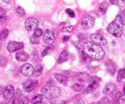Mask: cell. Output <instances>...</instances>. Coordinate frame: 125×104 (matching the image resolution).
I'll list each match as a JSON object with an SVG mask.
<instances>
[{
  "label": "cell",
  "mask_w": 125,
  "mask_h": 104,
  "mask_svg": "<svg viewBox=\"0 0 125 104\" xmlns=\"http://www.w3.org/2000/svg\"><path fill=\"white\" fill-rule=\"evenodd\" d=\"M84 51L90 58L100 60L104 56V51L98 45L90 42H86L83 45Z\"/></svg>",
  "instance_id": "6da1fadb"
},
{
  "label": "cell",
  "mask_w": 125,
  "mask_h": 104,
  "mask_svg": "<svg viewBox=\"0 0 125 104\" xmlns=\"http://www.w3.org/2000/svg\"><path fill=\"white\" fill-rule=\"evenodd\" d=\"M107 31L115 37L122 36L123 33V23L120 15H117L114 20L109 24Z\"/></svg>",
  "instance_id": "7a4b0ae2"
},
{
  "label": "cell",
  "mask_w": 125,
  "mask_h": 104,
  "mask_svg": "<svg viewBox=\"0 0 125 104\" xmlns=\"http://www.w3.org/2000/svg\"><path fill=\"white\" fill-rule=\"evenodd\" d=\"M42 94L48 99L57 98L61 95V90L55 86H45L41 89Z\"/></svg>",
  "instance_id": "3957f363"
},
{
  "label": "cell",
  "mask_w": 125,
  "mask_h": 104,
  "mask_svg": "<svg viewBox=\"0 0 125 104\" xmlns=\"http://www.w3.org/2000/svg\"><path fill=\"white\" fill-rule=\"evenodd\" d=\"M43 40L45 44L51 45L54 42L55 36L54 33L50 30H45L43 34Z\"/></svg>",
  "instance_id": "277c9868"
},
{
  "label": "cell",
  "mask_w": 125,
  "mask_h": 104,
  "mask_svg": "<svg viewBox=\"0 0 125 104\" xmlns=\"http://www.w3.org/2000/svg\"><path fill=\"white\" fill-rule=\"evenodd\" d=\"M90 39L93 43L96 45H104L107 43L106 39L102 36L101 35L98 34H93L90 35Z\"/></svg>",
  "instance_id": "5b68a950"
},
{
  "label": "cell",
  "mask_w": 125,
  "mask_h": 104,
  "mask_svg": "<svg viewBox=\"0 0 125 104\" xmlns=\"http://www.w3.org/2000/svg\"><path fill=\"white\" fill-rule=\"evenodd\" d=\"M39 81L37 80H30L26 81L23 84V86L26 92H31L35 87L37 86Z\"/></svg>",
  "instance_id": "8992f818"
},
{
  "label": "cell",
  "mask_w": 125,
  "mask_h": 104,
  "mask_svg": "<svg viewBox=\"0 0 125 104\" xmlns=\"http://www.w3.org/2000/svg\"><path fill=\"white\" fill-rule=\"evenodd\" d=\"M95 23V18L91 16H86L83 19L81 25L84 29H89L94 26Z\"/></svg>",
  "instance_id": "52a82bcc"
},
{
  "label": "cell",
  "mask_w": 125,
  "mask_h": 104,
  "mask_svg": "<svg viewBox=\"0 0 125 104\" xmlns=\"http://www.w3.org/2000/svg\"><path fill=\"white\" fill-rule=\"evenodd\" d=\"M34 67L31 64H25L21 67V73L26 77H31L34 74Z\"/></svg>",
  "instance_id": "ba28073f"
},
{
  "label": "cell",
  "mask_w": 125,
  "mask_h": 104,
  "mask_svg": "<svg viewBox=\"0 0 125 104\" xmlns=\"http://www.w3.org/2000/svg\"><path fill=\"white\" fill-rule=\"evenodd\" d=\"M24 45L21 42H17L15 41H10L7 45V50L9 52H14L22 48Z\"/></svg>",
  "instance_id": "9c48e42d"
},
{
  "label": "cell",
  "mask_w": 125,
  "mask_h": 104,
  "mask_svg": "<svg viewBox=\"0 0 125 104\" xmlns=\"http://www.w3.org/2000/svg\"><path fill=\"white\" fill-rule=\"evenodd\" d=\"M38 24V22L36 19L34 18H29L27 19L25 22L26 29L29 31L34 30L35 29Z\"/></svg>",
  "instance_id": "30bf717a"
},
{
  "label": "cell",
  "mask_w": 125,
  "mask_h": 104,
  "mask_svg": "<svg viewBox=\"0 0 125 104\" xmlns=\"http://www.w3.org/2000/svg\"><path fill=\"white\" fill-rule=\"evenodd\" d=\"M116 86L112 83H107L104 87L103 90L104 94L107 95H111L115 93L116 91Z\"/></svg>",
  "instance_id": "8fae6325"
},
{
  "label": "cell",
  "mask_w": 125,
  "mask_h": 104,
  "mask_svg": "<svg viewBox=\"0 0 125 104\" xmlns=\"http://www.w3.org/2000/svg\"><path fill=\"white\" fill-rule=\"evenodd\" d=\"M15 94L14 88L12 85H8L5 88L4 92V97L6 99H11Z\"/></svg>",
  "instance_id": "7c38bea8"
},
{
  "label": "cell",
  "mask_w": 125,
  "mask_h": 104,
  "mask_svg": "<svg viewBox=\"0 0 125 104\" xmlns=\"http://www.w3.org/2000/svg\"><path fill=\"white\" fill-rule=\"evenodd\" d=\"M106 66L107 71L111 73V75H114L116 72V69H117V66L111 60L106 62Z\"/></svg>",
  "instance_id": "4fadbf2b"
},
{
  "label": "cell",
  "mask_w": 125,
  "mask_h": 104,
  "mask_svg": "<svg viewBox=\"0 0 125 104\" xmlns=\"http://www.w3.org/2000/svg\"><path fill=\"white\" fill-rule=\"evenodd\" d=\"M15 58L18 61L24 62V61L28 60V59L29 58V55H28V53L24 51H20V52H18L16 54Z\"/></svg>",
  "instance_id": "5bb4252c"
},
{
  "label": "cell",
  "mask_w": 125,
  "mask_h": 104,
  "mask_svg": "<svg viewBox=\"0 0 125 104\" xmlns=\"http://www.w3.org/2000/svg\"><path fill=\"white\" fill-rule=\"evenodd\" d=\"M99 87L98 83H92L90 84V85L88 86L87 87L85 88L83 91V93L84 94H89V93L92 92L95 90H96Z\"/></svg>",
  "instance_id": "9a60e30c"
},
{
  "label": "cell",
  "mask_w": 125,
  "mask_h": 104,
  "mask_svg": "<svg viewBox=\"0 0 125 104\" xmlns=\"http://www.w3.org/2000/svg\"><path fill=\"white\" fill-rule=\"evenodd\" d=\"M68 57H69L68 51L67 50H63L62 53L61 54V55H60L59 58L58 59V62L59 64H61L63 62H65L68 60Z\"/></svg>",
  "instance_id": "2e32d148"
},
{
  "label": "cell",
  "mask_w": 125,
  "mask_h": 104,
  "mask_svg": "<svg viewBox=\"0 0 125 104\" xmlns=\"http://www.w3.org/2000/svg\"><path fill=\"white\" fill-rule=\"evenodd\" d=\"M55 78L60 83L63 85H66L68 83V78H67V77L62 74H60V73L55 74Z\"/></svg>",
  "instance_id": "e0dca14e"
},
{
  "label": "cell",
  "mask_w": 125,
  "mask_h": 104,
  "mask_svg": "<svg viewBox=\"0 0 125 104\" xmlns=\"http://www.w3.org/2000/svg\"><path fill=\"white\" fill-rule=\"evenodd\" d=\"M54 49L55 47L54 45H49V46H46V47L45 48V49L43 50L42 55V56L43 57V56H46V55H50V54H51L52 53H53V51H54Z\"/></svg>",
  "instance_id": "ac0fdd59"
},
{
  "label": "cell",
  "mask_w": 125,
  "mask_h": 104,
  "mask_svg": "<svg viewBox=\"0 0 125 104\" xmlns=\"http://www.w3.org/2000/svg\"><path fill=\"white\" fill-rule=\"evenodd\" d=\"M43 70V67L42 65L39 64L35 67V68L34 69V74L33 75L35 76V77H38V76L40 75L42 73Z\"/></svg>",
  "instance_id": "d6986e66"
},
{
  "label": "cell",
  "mask_w": 125,
  "mask_h": 104,
  "mask_svg": "<svg viewBox=\"0 0 125 104\" xmlns=\"http://www.w3.org/2000/svg\"><path fill=\"white\" fill-rule=\"evenodd\" d=\"M84 87V84H79V83H74L73 86H72V89L73 91L75 92H79L81 91L83 89Z\"/></svg>",
  "instance_id": "ffe728a7"
},
{
  "label": "cell",
  "mask_w": 125,
  "mask_h": 104,
  "mask_svg": "<svg viewBox=\"0 0 125 104\" xmlns=\"http://www.w3.org/2000/svg\"><path fill=\"white\" fill-rule=\"evenodd\" d=\"M124 78H125V68L119 70L117 75V80L118 82H121Z\"/></svg>",
  "instance_id": "44dd1931"
},
{
  "label": "cell",
  "mask_w": 125,
  "mask_h": 104,
  "mask_svg": "<svg viewBox=\"0 0 125 104\" xmlns=\"http://www.w3.org/2000/svg\"><path fill=\"white\" fill-rule=\"evenodd\" d=\"M81 58L83 59V61H84L85 62H91L92 58H90L86 53H85L84 51H82L81 53Z\"/></svg>",
  "instance_id": "7402d4cb"
},
{
  "label": "cell",
  "mask_w": 125,
  "mask_h": 104,
  "mask_svg": "<svg viewBox=\"0 0 125 104\" xmlns=\"http://www.w3.org/2000/svg\"><path fill=\"white\" fill-rule=\"evenodd\" d=\"M9 31L7 29H4L2 31L0 32V40H4L6 39L8 35Z\"/></svg>",
  "instance_id": "603a6c76"
},
{
  "label": "cell",
  "mask_w": 125,
  "mask_h": 104,
  "mask_svg": "<svg viewBox=\"0 0 125 104\" xmlns=\"http://www.w3.org/2000/svg\"><path fill=\"white\" fill-rule=\"evenodd\" d=\"M107 7H108V4L107 2H104L103 3L101 6L99 7V11L103 13V14H104L106 13V11H107Z\"/></svg>",
  "instance_id": "cb8c5ba5"
},
{
  "label": "cell",
  "mask_w": 125,
  "mask_h": 104,
  "mask_svg": "<svg viewBox=\"0 0 125 104\" xmlns=\"http://www.w3.org/2000/svg\"><path fill=\"white\" fill-rule=\"evenodd\" d=\"M42 95H41V94H38V95H37L36 96L33 98V99L32 100V103H33V104H36V103L40 102L42 100Z\"/></svg>",
  "instance_id": "d4e9b609"
},
{
  "label": "cell",
  "mask_w": 125,
  "mask_h": 104,
  "mask_svg": "<svg viewBox=\"0 0 125 104\" xmlns=\"http://www.w3.org/2000/svg\"><path fill=\"white\" fill-rule=\"evenodd\" d=\"M98 104H111V101L108 98L104 97L98 102Z\"/></svg>",
  "instance_id": "484cf974"
},
{
  "label": "cell",
  "mask_w": 125,
  "mask_h": 104,
  "mask_svg": "<svg viewBox=\"0 0 125 104\" xmlns=\"http://www.w3.org/2000/svg\"><path fill=\"white\" fill-rule=\"evenodd\" d=\"M28 102H29V98L26 96H24L18 100V104H28Z\"/></svg>",
  "instance_id": "4316f807"
},
{
  "label": "cell",
  "mask_w": 125,
  "mask_h": 104,
  "mask_svg": "<svg viewBox=\"0 0 125 104\" xmlns=\"http://www.w3.org/2000/svg\"><path fill=\"white\" fill-rule=\"evenodd\" d=\"M74 29V26H70L68 27H64V28H62V31L63 33H70Z\"/></svg>",
  "instance_id": "83f0119b"
},
{
  "label": "cell",
  "mask_w": 125,
  "mask_h": 104,
  "mask_svg": "<svg viewBox=\"0 0 125 104\" xmlns=\"http://www.w3.org/2000/svg\"><path fill=\"white\" fill-rule=\"evenodd\" d=\"M6 59L4 56H0V67H4L6 65Z\"/></svg>",
  "instance_id": "f1b7e54d"
},
{
  "label": "cell",
  "mask_w": 125,
  "mask_h": 104,
  "mask_svg": "<svg viewBox=\"0 0 125 104\" xmlns=\"http://www.w3.org/2000/svg\"><path fill=\"white\" fill-rule=\"evenodd\" d=\"M17 12L20 16H23L25 15V11H24V10L23 9V7H20V6L17 8Z\"/></svg>",
  "instance_id": "f546056e"
},
{
  "label": "cell",
  "mask_w": 125,
  "mask_h": 104,
  "mask_svg": "<svg viewBox=\"0 0 125 104\" xmlns=\"http://www.w3.org/2000/svg\"><path fill=\"white\" fill-rule=\"evenodd\" d=\"M31 42L32 44H39V40L38 37L34 36V35H32L31 37Z\"/></svg>",
  "instance_id": "4dcf8cb0"
},
{
  "label": "cell",
  "mask_w": 125,
  "mask_h": 104,
  "mask_svg": "<svg viewBox=\"0 0 125 104\" xmlns=\"http://www.w3.org/2000/svg\"><path fill=\"white\" fill-rule=\"evenodd\" d=\"M42 34H43V31H42V29H37L36 30L34 31V36L37 37H39L41 36Z\"/></svg>",
  "instance_id": "1f68e13d"
},
{
  "label": "cell",
  "mask_w": 125,
  "mask_h": 104,
  "mask_svg": "<svg viewBox=\"0 0 125 104\" xmlns=\"http://www.w3.org/2000/svg\"><path fill=\"white\" fill-rule=\"evenodd\" d=\"M65 11H66V13H67L70 17H72V18H74V17H75V13H74V11H72V10L70 9H68L66 10Z\"/></svg>",
  "instance_id": "d6a6232c"
},
{
  "label": "cell",
  "mask_w": 125,
  "mask_h": 104,
  "mask_svg": "<svg viewBox=\"0 0 125 104\" xmlns=\"http://www.w3.org/2000/svg\"><path fill=\"white\" fill-rule=\"evenodd\" d=\"M21 95H22V92L20 89H17V90H16V91L15 92L14 95H15V98H16V99L20 98L21 96Z\"/></svg>",
  "instance_id": "836d02e7"
},
{
  "label": "cell",
  "mask_w": 125,
  "mask_h": 104,
  "mask_svg": "<svg viewBox=\"0 0 125 104\" xmlns=\"http://www.w3.org/2000/svg\"><path fill=\"white\" fill-rule=\"evenodd\" d=\"M90 81H92V83H98L99 82L101 81V79L100 78H98V77H96V76H94V77H92V78H90Z\"/></svg>",
  "instance_id": "e575fe53"
},
{
  "label": "cell",
  "mask_w": 125,
  "mask_h": 104,
  "mask_svg": "<svg viewBox=\"0 0 125 104\" xmlns=\"http://www.w3.org/2000/svg\"><path fill=\"white\" fill-rule=\"evenodd\" d=\"M121 95H122V94H121V93L120 92H118L116 94L115 97L114 98V104H117V102H118V100H119V98L120 97Z\"/></svg>",
  "instance_id": "d590c367"
},
{
  "label": "cell",
  "mask_w": 125,
  "mask_h": 104,
  "mask_svg": "<svg viewBox=\"0 0 125 104\" xmlns=\"http://www.w3.org/2000/svg\"><path fill=\"white\" fill-rule=\"evenodd\" d=\"M73 44H74V46H76V48L77 49H78V51L81 53L83 51V50H82V47L81 46V45L79 44V42H73Z\"/></svg>",
  "instance_id": "8d00e7d4"
},
{
  "label": "cell",
  "mask_w": 125,
  "mask_h": 104,
  "mask_svg": "<svg viewBox=\"0 0 125 104\" xmlns=\"http://www.w3.org/2000/svg\"><path fill=\"white\" fill-rule=\"evenodd\" d=\"M118 104H125V95L123 94L120 96L118 100Z\"/></svg>",
  "instance_id": "74e56055"
},
{
  "label": "cell",
  "mask_w": 125,
  "mask_h": 104,
  "mask_svg": "<svg viewBox=\"0 0 125 104\" xmlns=\"http://www.w3.org/2000/svg\"><path fill=\"white\" fill-rule=\"evenodd\" d=\"M78 39H79V41L81 42H84V40H85V36L84 34H82V33H79V34H78Z\"/></svg>",
  "instance_id": "f35d334b"
},
{
  "label": "cell",
  "mask_w": 125,
  "mask_h": 104,
  "mask_svg": "<svg viewBox=\"0 0 125 104\" xmlns=\"http://www.w3.org/2000/svg\"><path fill=\"white\" fill-rule=\"evenodd\" d=\"M121 14L122 15H120V17L122 18V21H123V23L125 24V9H122V12H121Z\"/></svg>",
  "instance_id": "ab89813d"
},
{
  "label": "cell",
  "mask_w": 125,
  "mask_h": 104,
  "mask_svg": "<svg viewBox=\"0 0 125 104\" xmlns=\"http://www.w3.org/2000/svg\"><path fill=\"white\" fill-rule=\"evenodd\" d=\"M18 100L16 98H14V99H12V100H10L7 104H18Z\"/></svg>",
  "instance_id": "60d3db41"
},
{
  "label": "cell",
  "mask_w": 125,
  "mask_h": 104,
  "mask_svg": "<svg viewBox=\"0 0 125 104\" xmlns=\"http://www.w3.org/2000/svg\"><path fill=\"white\" fill-rule=\"evenodd\" d=\"M5 15H6L5 11L2 8L0 7V18H2L3 17H4Z\"/></svg>",
  "instance_id": "b9f144b4"
},
{
  "label": "cell",
  "mask_w": 125,
  "mask_h": 104,
  "mask_svg": "<svg viewBox=\"0 0 125 104\" xmlns=\"http://www.w3.org/2000/svg\"><path fill=\"white\" fill-rule=\"evenodd\" d=\"M46 86H53V84H54V81L52 80H49L46 82Z\"/></svg>",
  "instance_id": "7bdbcfd3"
},
{
  "label": "cell",
  "mask_w": 125,
  "mask_h": 104,
  "mask_svg": "<svg viewBox=\"0 0 125 104\" xmlns=\"http://www.w3.org/2000/svg\"><path fill=\"white\" fill-rule=\"evenodd\" d=\"M74 104H84V103L82 100H81V99H78V100H76Z\"/></svg>",
  "instance_id": "ee69618b"
},
{
  "label": "cell",
  "mask_w": 125,
  "mask_h": 104,
  "mask_svg": "<svg viewBox=\"0 0 125 104\" xmlns=\"http://www.w3.org/2000/svg\"><path fill=\"white\" fill-rule=\"evenodd\" d=\"M68 39H69V36H67V35H65V36L63 37V42H66L67 40H68Z\"/></svg>",
  "instance_id": "f6af8a7d"
},
{
  "label": "cell",
  "mask_w": 125,
  "mask_h": 104,
  "mask_svg": "<svg viewBox=\"0 0 125 104\" xmlns=\"http://www.w3.org/2000/svg\"><path fill=\"white\" fill-rule=\"evenodd\" d=\"M4 89L3 87L0 86V95H1L2 93H4Z\"/></svg>",
  "instance_id": "bcb514c9"
},
{
  "label": "cell",
  "mask_w": 125,
  "mask_h": 104,
  "mask_svg": "<svg viewBox=\"0 0 125 104\" xmlns=\"http://www.w3.org/2000/svg\"><path fill=\"white\" fill-rule=\"evenodd\" d=\"M45 104V102H40L36 103V104Z\"/></svg>",
  "instance_id": "7dc6e473"
},
{
  "label": "cell",
  "mask_w": 125,
  "mask_h": 104,
  "mask_svg": "<svg viewBox=\"0 0 125 104\" xmlns=\"http://www.w3.org/2000/svg\"><path fill=\"white\" fill-rule=\"evenodd\" d=\"M4 1L5 2H11V1H6V0H4Z\"/></svg>",
  "instance_id": "c3c4849f"
},
{
  "label": "cell",
  "mask_w": 125,
  "mask_h": 104,
  "mask_svg": "<svg viewBox=\"0 0 125 104\" xmlns=\"http://www.w3.org/2000/svg\"><path fill=\"white\" fill-rule=\"evenodd\" d=\"M123 92H124V94L125 95V86L123 88Z\"/></svg>",
  "instance_id": "681fc988"
},
{
  "label": "cell",
  "mask_w": 125,
  "mask_h": 104,
  "mask_svg": "<svg viewBox=\"0 0 125 104\" xmlns=\"http://www.w3.org/2000/svg\"><path fill=\"white\" fill-rule=\"evenodd\" d=\"M1 46H2V44H1V42H0V49H1Z\"/></svg>",
  "instance_id": "f907efd6"
},
{
  "label": "cell",
  "mask_w": 125,
  "mask_h": 104,
  "mask_svg": "<svg viewBox=\"0 0 125 104\" xmlns=\"http://www.w3.org/2000/svg\"><path fill=\"white\" fill-rule=\"evenodd\" d=\"M123 1V2H124L125 3V0H123V1Z\"/></svg>",
  "instance_id": "816d5d0a"
},
{
  "label": "cell",
  "mask_w": 125,
  "mask_h": 104,
  "mask_svg": "<svg viewBox=\"0 0 125 104\" xmlns=\"http://www.w3.org/2000/svg\"><path fill=\"white\" fill-rule=\"evenodd\" d=\"M0 104H2V103H0Z\"/></svg>",
  "instance_id": "f5cc1de1"
}]
</instances>
